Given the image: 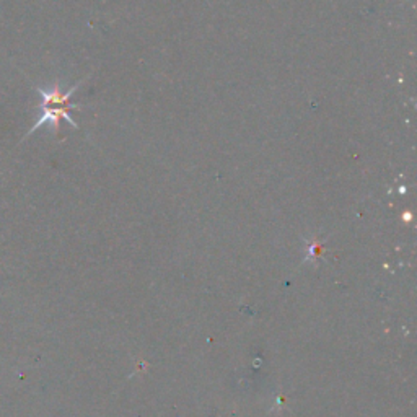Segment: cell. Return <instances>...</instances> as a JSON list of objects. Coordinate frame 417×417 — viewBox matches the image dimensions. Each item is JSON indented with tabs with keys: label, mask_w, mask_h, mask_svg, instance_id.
I'll list each match as a JSON object with an SVG mask.
<instances>
[{
	"label": "cell",
	"mask_w": 417,
	"mask_h": 417,
	"mask_svg": "<svg viewBox=\"0 0 417 417\" xmlns=\"http://www.w3.org/2000/svg\"><path fill=\"white\" fill-rule=\"evenodd\" d=\"M85 79H82L79 84H75L74 86H72L70 90L67 91H60L59 86H54V89L51 90H44V89H36L38 90V94L41 95V117L38 120V122L30 129V132L27 134V136H30V134L38 131L39 127H43L46 122H49L51 126L54 127V131L58 132L59 131V122L60 121H67L72 127H79L75 124V121L72 120L70 113L72 110H79V108H82V105H79V103H72V95L75 94L77 90L80 89V85L84 84Z\"/></svg>",
	"instance_id": "1"
}]
</instances>
